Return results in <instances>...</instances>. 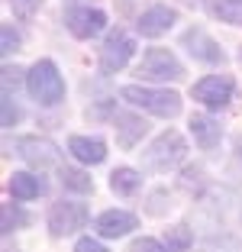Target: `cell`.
Wrapping results in <instances>:
<instances>
[{"mask_svg":"<svg viewBox=\"0 0 242 252\" xmlns=\"http://www.w3.org/2000/svg\"><path fill=\"white\" fill-rule=\"evenodd\" d=\"M194 243V233L187 230V226H171L168 236H165V246H168L171 252H187Z\"/></svg>","mask_w":242,"mask_h":252,"instance_id":"20","label":"cell"},{"mask_svg":"<svg viewBox=\"0 0 242 252\" xmlns=\"http://www.w3.org/2000/svg\"><path fill=\"white\" fill-rule=\"evenodd\" d=\"M129 252H171V249L165 243H158V239H136Z\"/></svg>","mask_w":242,"mask_h":252,"instance_id":"24","label":"cell"},{"mask_svg":"<svg viewBox=\"0 0 242 252\" xmlns=\"http://www.w3.org/2000/svg\"><path fill=\"white\" fill-rule=\"evenodd\" d=\"M187 3H191V0H187Z\"/></svg>","mask_w":242,"mask_h":252,"instance_id":"29","label":"cell"},{"mask_svg":"<svg viewBox=\"0 0 242 252\" xmlns=\"http://www.w3.org/2000/svg\"><path fill=\"white\" fill-rule=\"evenodd\" d=\"M239 62H242V49H239Z\"/></svg>","mask_w":242,"mask_h":252,"instance_id":"28","label":"cell"},{"mask_svg":"<svg viewBox=\"0 0 242 252\" xmlns=\"http://www.w3.org/2000/svg\"><path fill=\"white\" fill-rule=\"evenodd\" d=\"M61 185H65L68 191H74V194L94 191V181H91V175H84L81 168H61Z\"/></svg>","mask_w":242,"mask_h":252,"instance_id":"19","label":"cell"},{"mask_svg":"<svg viewBox=\"0 0 242 252\" xmlns=\"http://www.w3.org/2000/svg\"><path fill=\"white\" fill-rule=\"evenodd\" d=\"M45 178H39V175H32V171H13L7 181V191L13 200H36L45 194Z\"/></svg>","mask_w":242,"mask_h":252,"instance_id":"14","label":"cell"},{"mask_svg":"<svg viewBox=\"0 0 242 252\" xmlns=\"http://www.w3.org/2000/svg\"><path fill=\"white\" fill-rule=\"evenodd\" d=\"M71 252H107V249H103V243H97V239L84 236V239H78V243H74Z\"/></svg>","mask_w":242,"mask_h":252,"instance_id":"25","label":"cell"},{"mask_svg":"<svg viewBox=\"0 0 242 252\" xmlns=\"http://www.w3.org/2000/svg\"><path fill=\"white\" fill-rule=\"evenodd\" d=\"M136 74H139L142 81H181L184 78V65L178 62V55L171 52V49L155 45V49H149V52L142 55Z\"/></svg>","mask_w":242,"mask_h":252,"instance_id":"4","label":"cell"},{"mask_svg":"<svg viewBox=\"0 0 242 252\" xmlns=\"http://www.w3.org/2000/svg\"><path fill=\"white\" fill-rule=\"evenodd\" d=\"M16 49H20V32H16L13 26H3V30H0V52L10 55V52H16Z\"/></svg>","mask_w":242,"mask_h":252,"instance_id":"21","label":"cell"},{"mask_svg":"<svg viewBox=\"0 0 242 252\" xmlns=\"http://www.w3.org/2000/svg\"><path fill=\"white\" fill-rule=\"evenodd\" d=\"M110 188H113V194H120V197H129V194H136L142 188V175L136 168H117L110 175Z\"/></svg>","mask_w":242,"mask_h":252,"instance_id":"17","label":"cell"},{"mask_svg":"<svg viewBox=\"0 0 242 252\" xmlns=\"http://www.w3.org/2000/svg\"><path fill=\"white\" fill-rule=\"evenodd\" d=\"M136 223L139 220H136L129 210H103L94 220V230H97V236H103V239H120V236H129V233L136 230Z\"/></svg>","mask_w":242,"mask_h":252,"instance_id":"11","label":"cell"},{"mask_svg":"<svg viewBox=\"0 0 242 252\" xmlns=\"http://www.w3.org/2000/svg\"><path fill=\"white\" fill-rule=\"evenodd\" d=\"M20 220L23 217L16 214V210H10V204H7V207H3V233H10V223H20Z\"/></svg>","mask_w":242,"mask_h":252,"instance_id":"26","label":"cell"},{"mask_svg":"<svg viewBox=\"0 0 242 252\" xmlns=\"http://www.w3.org/2000/svg\"><path fill=\"white\" fill-rule=\"evenodd\" d=\"M126 104L139 107V110L152 113V117H161V120H171L181 113V97L175 91H165V88H142V84H126L120 91Z\"/></svg>","mask_w":242,"mask_h":252,"instance_id":"2","label":"cell"},{"mask_svg":"<svg viewBox=\"0 0 242 252\" xmlns=\"http://www.w3.org/2000/svg\"><path fill=\"white\" fill-rule=\"evenodd\" d=\"M191 94H194V100H200V104L210 107V110H223V107L233 104L236 84H233L229 74H207V78H200L191 88Z\"/></svg>","mask_w":242,"mask_h":252,"instance_id":"5","label":"cell"},{"mask_svg":"<svg viewBox=\"0 0 242 252\" xmlns=\"http://www.w3.org/2000/svg\"><path fill=\"white\" fill-rule=\"evenodd\" d=\"M0 107H3V126H16V120H20V110H16L13 97H10V91H3V100H0Z\"/></svg>","mask_w":242,"mask_h":252,"instance_id":"22","label":"cell"},{"mask_svg":"<svg viewBox=\"0 0 242 252\" xmlns=\"http://www.w3.org/2000/svg\"><path fill=\"white\" fill-rule=\"evenodd\" d=\"M65 23H68V30H71V36L94 39L107 30V13H103V10H94V7H74V10H68Z\"/></svg>","mask_w":242,"mask_h":252,"instance_id":"10","label":"cell"},{"mask_svg":"<svg viewBox=\"0 0 242 252\" xmlns=\"http://www.w3.org/2000/svg\"><path fill=\"white\" fill-rule=\"evenodd\" d=\"M13 149H16V156L26 165H32V168H49V165H59V158H61V149L52 139H42V136H20L13 142Z\"/></svg>","mask_w":242,"mask_h":252,"instance_id":"6","label":"cell"},{"mask_svg":"<svg viewBox=\"0 0 242 252\" xmlns=\"http://www.w3.org/2000/svg\"><path fill=\"white\" fill-rule=\"evenodd\" d=\"M207 10L229 26H242V0H207Z\"/></svg>","mask_w":242,"mask_h":252,"instance_id":"18","label":"cell"},{"mask_svg":"<svg viewBox=\"0 0 242 252\" xmlns=\"http://www.w3.org/2000/svg\"><path fill=\"white\" fill-rule=\"evenodd\" d=\"M187 126H191V136H194V142H197L200 149H216V146H220L223 126L216 123L213 117H207V113H194Z\"/></svg>","mask_w":242,"mask_h":252,"instance_id":"16","label":"cell"},{"mask_svg":"<svg viewBox=\"0 0 242 252\" xmlns=\"http://www.w3.org/2000/svg\"><path fill=\"white\" fill-rule=\"evenodd\" d=\"M181 45L197 62H207V65H223V62H226V52L220 49V42L213 36H207V30H200V26H191V30L184 32Z\"/></svg>","mask_w":242,"mask_h":252,"instance_id":"9","label":"cell"},{"mask_svg":"<svg viewBox=\"0 0 242 252\" xmlns=\"http://www.w3.org/2000/svg\"><path fill=\"white\" fill-rule=\"evenodd\" d=\"M68 152L81 165H100L107 158V142L97 139V136H71L68 139Z\"/></svg>","mask_w":242,"mask_h":252,"instance_id":"15","label":"cell"},{"mask_svg":"<svg viewBox=\"0 0 242 252\" xmlns=\"http://www.w3.org/2000/svg\"><path fill=\"white\" fill-rule=\"evenodd\" d=\"M113 129H117V142H120V149H132L136 142L146 136V129H149V123L142 117H136V113H129V110H123V113H117L113 117Z\"/></svg>","mask_w":242,"mask_h":252,"instance_id":"13","label":"cell"},{"mask_svg":"<svg viewBox=\"0 0 242 252\" xmlns=\"http://www.w3.org/2000/svg\"><path fill=\"white\" fill-rule=\"evenodd\" d=\"M91 220L88 207L84 204H74V200H61V204H52L49 210V230L52 236H71V233L84 230V223Z\"/></svg>","mask_w":242,"mask_h":252,"instance_id":"7","label":"cell"},{"mask_svg":"<svg viewBox=\"0 0 242 252\" xmlns=\"http://www.w3.org/2000/svg\"><path fill=\"white\" fill-rule=\"evenodd\" d=\"M187 158V142L178 129H165L161 136H155L152 146L142 152V165L149 171H171Z\"/></svg>","mask_w":242,"mask_h":252,"instance_id":"3","label":"cell"},{"mask_svg":"<svg viewBox=\"0 0 242 252\" xmlns=\"http://www.w3.org/2000/svg\"><path fill=\"white\" fill-rule=\"evenodd\" d=\"M39 3H42V0H10L13 13H16V16H23V20L36 13V10H39Z\"/></svg>","mask_w":242,"mask_h":252,"instance_id":"23","label":"cell"},{"mask_svg":"<svg viewBox=\"0 0 242 252\" xmlns=\"http://www.w3.org/2000/svg\"><path fill=\"white\" fill-rule=\"evenodd\" d=\"M175 23H178V10L152 7V10H146V13L136 20V30H139V36H146V39H158V36H165Z\"/></svg>","mask_w":242,"mask_h":252,"instance_id":"12","label":"cell"},{"mask_svg":"<svg viewBox=\"0 0 242 252\" xmlns=\"http://www.w3.org/2000/svg\"><path fill=\"white\" fill-rule=\"evenodd\" d=\"M26 91L32 94V100H39L42 107H55L65 100V78H61L59 65L52 59H39L36 65L26 71Z\"/></svg>","mask_w":242,"mask_h":252,"instance_id":"1","label":"cell"},{"mask_svg":"<svg viewBox=\"0 0 242 252\" xmlns=\"http://www.w3.org/2000/svg\"><path fill=\"white\" fill-rule=\"evenodd\" d=\"M132 52H136V42H132L123 30L110 32L107 42H103V49H100V71L113 74V71H120V68H126L129 59H132Z\"/></svg>","mask_w":242,"mask_h":252,"instance_id":"8","label":"cell"},{"mask_svg":"<svg viewBox=\"0 0 242 252\" xmlns=\"http://www.w3.org/2000/svg\"><path fill=\"white\" fill-rule=\"evenodd\" d=\"M239 156H242V142H239Z\"/></svg>","mask_w":242,"mask_h":252,"instance_id":"27","label":"cell"}]
</instances>
